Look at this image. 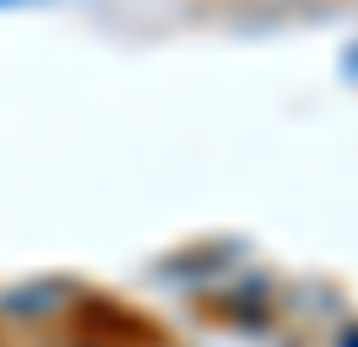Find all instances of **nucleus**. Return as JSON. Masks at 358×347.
Masks as SVG:
<instances>
[{
  "label": "nucleus",
  "instance_id": "f257e3e1",
  "mask_svg": "<svg viewBox=\"0 0 358 347\" xmlns=\"http://www.w3.org/2000/svg\"><path fill=\"white\" fill-rule=\"evenodd\" d=\"M342 71H348V76H358V49H348V55H342Z\"/></svg>",
  "mask_w": 358,
  "mask_h": 347
},
{
  "label": "nucleus",
  "instance_id": "f03ea898",
  "mask_svg": "<svg viewBox=\"0 0 358 347\" xmlns=\"http://www.w3.org/2000/svg\"><path fill=\"white\" fill-rule=\"evenodd\" d=\"M342 347H358V331H342Z\"/></svg>",
  "mask_w": 358,
  "mask_h": 347
},
{
  "label": "nucleus",
  "instance_id": "7ed1b4c3",
  "mask_svg": "<svg viewBox=\"0 0 358 347\" xmlns=\"http://www.w3.org/2000/svg\"><path fill=\"white\" fill-rule=\"evenodd\" d=\"M0 6H38V0H0Z\"/></svg>",
  "mask_w": 358,
  "mask_h": 347
}]
</instances>
